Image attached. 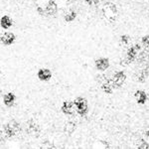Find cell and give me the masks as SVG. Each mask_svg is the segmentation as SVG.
<instances>
[{
  "mask_svg": "<svg viewBox=\"0 0 149 149\" xmlns=\"http://www.w3.org/2000/svg\"><path fill=\"white\" fill-rule=\"evenodd\" d=\"M23 125L17 119L12 118L8 120L6 123L1 124V134L6 136V139H12L16 136L22 134Z\"/></svg>",
  "mask_w": 149,
  "mask_h": 149,
  "instance_id": "cell-1",
  "label": "cell"
},
{
  "mask_svg": "<svg viewBox=\"0 0 149 149\" xmlns=\"http://www.w3.org/2000/svg\"><path fill=\"white\" fill-rule=\"evenodd\" d=\"M23 124V131L25 132L26 135L30 136L31 138L35 139V140H38L40 138L41 134H42V125L37 118L30 117Z\"/></svg>",
  "mask_w": 149,
  "mask_h": 149,
  "instance_id": "cell-2",
  "label": "cell"
},
{
  "mask_svg": "<svg viewBox=\"0 0 149 149\" xmlns=\"http://www.w3.org/2000/svg\"><path fill=\"white\" fill-rule=\"evenodd\" d=\"M74 103L76 107V113L79 116H86L88 113L90 105H88V100L85 97H77L74 98Z\"/></svg>",
  "mask_w": 149,
  "mask_h": 149,
  "instance_id": "cell-3",
  "label": "cell"
},
{
  "mask_svg": "<svg viewBox=\"0 0 149 149\" xmlns=\"http://www.w3.org/2000/svg\"><path fill=\"white\" fill-rule=\"evenodd\" d=\"M68 117L69 118H66L64 125L62 127V134L67 137H71L78 129V121L74 114L72 115V118H70V116Z\"/></svg>",
  "mask_w": 149,
  "mask_h": 149,
  "instance_id": "cell-4",
  "label": "cell"
},
{
  "mask_svg": "<svg viewBox=\"0 0 149 149\" xmlns=\"http://www.w3.org/2000/svg\"><path fill=\"white\" fill-rule=\"evenodd\" d=\"M126 80H127V74L124 70H118V71L114 72L113 74L111 76V81L113 84L115 90L121 88L125 84Z\"/></svg>",
  "mask_w": 149,
  "mask_h": 149,
  "instance_id": "cell-5",
  "label": "cell"
},
{
  "mask_svg": "<svg viewBox=\"0 0 149 149\" xmlns=\"http://www.w3.org/2000/svg\"><path fill=\"white\" fill-rule=\"evenodd\" d=\"M142 49H143V47H142V45H141L140 43H136V44L130 45V46L127 48L125 58L132 64L134 61H135V59H136V57H137L138 53L140 52Z\"/></svg>",
  "mask_w": 149,
  "mask_h": 149,
  "instance_id": "cell-6",
  "label": "cell"
},
{
  "mask_svg": "<svg viewBox=\"0 0 149 149\" xmlns=\"http://www.w3.org/2000/svg\"><path fill=\"white\" fill-rule=\"evenodd\" d=\"M60 111L63 113L65 116H72L73 114L76 113V107H74V100H66L62 102Z\"/></svg>",
  "mask_w": 149,
  "mask_h": 149,
  "instance_id": "cell-7",
  "label": "cell"
},
{
  "mask_svg": "<svg viewBox=\"0 0 149 149\" xmlns=\"http://www.w3.org/2000/svg\"><path fill=\"white\" fill-rule=\"evenodd\" d=\"M133 100L139 105H145L149 100L148 93L142 88H138L133 93Z\"/></svg>",
  "mask_w": 149,
  "mask_h": 149,
  "instance_id": "cell-8",
  "label": "cell"
},
{
  "mask_svg": "<svg viewBox=\"0 0 149 149\" xmlns=\"http://www.w3.org/2000/svg\"><path fill=\"white\" fill-rule=\"evenodd\" d=\"M110 67V60L107 57H100L95 61V68L97 72H107Z\"/></svg>",
  "mask_w": 149,
  "mask_h": 149,
  "instance_id": "cell-9",
  "label": "cell"
},
{
  "mask_svg": "<svg viewBox=\"0 0 149 149\" xmlns=\"http://www.w3.org/2000/svg\"><path fill=\"white\" fill-rule=\"evenodd\" d=\"M36 76H37L38 81L46 83V81H49L52 80L53 76H54V73H53L52 70L49 68H40L37 71V74H36Z\"/></svg>",
  "mask_w": 149,
  "mask_h": 149,
  "instance_id": "cell-10",
  "label": "cell"
},
{
  "mask_svg": "<svg viewBox=\"0 0 149 149\" xmlns=\"http://www.w3.org/2000/svg\"><path fill=\"white\" fill-rule=\"evenodd\" d=\"M45 12L47 17H54L59 12V5L55 0H47L46 6H45Z\"/></svg>",
  "mask_w": 149,
  "mask_h": 149,
  "instance_id": "cell-11",
  "label": "cell"
},
{
  "mask_svg": "<svg viewBox=\"0 0 149 149\" xmlns=\"http://www.w3.org/2000/svg\"><path fill=\"white\" fill-rule=\"evenodd\" d=\"M18 97L14 92H6L5 93L2 95V100H3V104L6 107H12L17 102Z\"/></svg>",
  "mask_w": 149,
  "mask_h": 149,
  "instance_id": "cell-12",
  "label": "cell"
},
{
  "mask_svg": "<svg viewBox=\"0 0 149 149\" xmlns=\"http://www.w3.org/2000/svg\"><path fill=\"white\" fill-rule=\"evenodd\" d=\"M16 40H17V36H16L15 33L11 32V31L5 32L1 36V44L6 47H10L12 45H14Z\"/></svg>",
  "mask_w": 149,
  "mask_h": 149,
  "instance_id": "cell-13",
  "label": "cell"
},
{
  "mask_svg": "<svg viewBox=\"0 0 149 149\" xmlns=\"http://www.w3.org/2000/svg\"><path fill=\"white\" fill-rule=\"evenodd\" d=\"M0 25H1V28L4 29V30H9L14 25L13 18L10 15H7V14L2 15L1 19H0Z\"/></svg>",
  "mask_w": 149,
  "mask_h": 149,
  "instance_id": "cell-14",
  "label": "cell"
},
{
  "mask_svg": "<svg viewBox=\"0 0 149 149\" xmlns=\"http://www.w3.org/2000/svg\"><path fill=\"white\" fill-rule=\"evenodd\" d=\"M100 91L102 92V93H104V95H111V93H113L115 88H114L113 84H112V81H111V79H109V80H107V81H104V83H102V85H100Z\"/></svg>",
  "mask_w": 149,
  "mask_h": 149,
  "instance_id": "cell-15",
  "label": "cell"
},
{
  "mask_svg": "<svg viewBox=\"0 0 149 149\" xmlns=\"http://www.w3.org/2000/svg\"><path fill=\"white\" fill-rule=\"evenodd\" d=\"M77 18H78V12L76 10H69L64 14V16L61 19H63L66 23L71 24V23H74V21L77 20Z\"/></svg>",
  "mask_w": 149,
  "mask_h": 149,
  "instance_id": "cell-16",
  "label": "cell"
},
{
  "mask_svg": "<svg viewBox=\"0 0 149 149\" xmlns=\"http://www.w3.org/2000/svg\"><path fill=\"white\" fill-rule=\"evenodd\" d=\"M119 43H120L121 46L128 48L129 45L131 43V38L128 34H121L119 36Z\"/></svg>",
  "mask_w": 149,
  "mask_h": 149,
  "instance_id": "cell-17",
  "label": "cell"
},
{
  "mask_svg": "<svg viewBox=\"0 0 149 149\" xmlns=\"http://www.w3.org/2000/svg\"><path fill=\"white\" fill-rule=\"evenodd\" d=\"M136 148L137 149H149V143L143 137L139 138L136 142Z\"/></svg>",
  "mask_w": 149,
  "mask_h": 149,
  "instance_id": "cell-18",
  "label": "cell"
},
{
  "mask_svg": "<svg viewBox=\"0 0 149 149\" xmlns=\"http://www.w3.org/2000/svg\"><path fill=\"white\" fill-rule=\"evenodd\" d=\"M141 45H142L143 49L148 50L149 51V35H144L142 38H141L140 41Z\"/></svg>",
  "mask_w": 149,
  "mask_h": 149,
  "instance_id": "cell-19",
  "label": "cell"
},
{
  "mask_svg": "<svg viewBox=\"0 0 149 149\" xmlns=\"http://www.w3.org/2000/svg\"><path fill=\"white\" fill-rule=\"evenodd\" d=\"M143 135L145 136L146 138L147 139H149V124L147 126L144 128V131H143Z\"/></svg>",
  "mask_w": 149,
  "mask_h": 149,
  "instance_id": "cell-20",
  "label": "cell"
},
{
  "mask_svg": "<svg viewBox=\"0 0 149 149\" xmlns=\"http://www.w3.org/2000/svg\"><path fill=\"white\" fill-rule=\"evenodd\" d=\"M68 1H74V0H68Z\"/></svg>",
  "mask_w": 149,
  "mask_h": 149,
  "instance_id": "cell-21",
  "label": "cell"
},
{
  "mask_svg": "<svg viewBox=\"0 0 149 149\" xmlns=\"http://www.w3.org/2000/svg\"><path fill=\"white\" fill-rule=\"evenodd\" d=\"M148 5H149V0H148Z\"/></svg>",
  "mask_w": 149,
  "mask_h": 149,
  "instance_id": "cell-22",
  "label": "cell"
}]
</instances>
